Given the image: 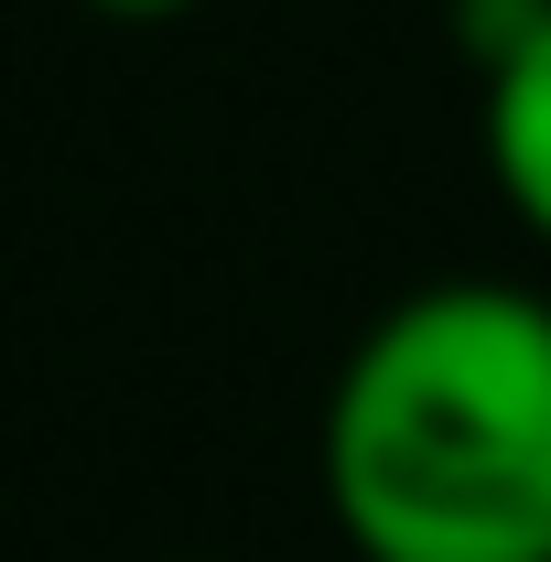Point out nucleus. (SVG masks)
Segmentation results:
<instances>
[{
	"label": "nucleus",
	"mask_w": 551,
	"mask_h": 562,
	"mask_svg": "<svg viewBox=\"0 0 551 562\" xmlns=\"http://www.w3.org/2000/svg\"><path fill=\"white\" fill-rule=\"evenodd\" d=\"M87 11H109V22H184L195 0H87Z\"/></svg>",
	"instance_id": "obj_3"
},
{
	"label": "nucleus",
	"mask_w": 551,
	"mask_h": 562,
	"mask_svg": "<svg viewBox=\"0 0 551 562\" xmlns=\"http://www.w3.org/2000/svg\"><path fill=\"white\" fill-rule=\"evenodd\" d=\"M325 508L357 562H551V303L421 281L336 368Z\"/></svg>",
	"instance_id": "obj_1"
},
{
	"label": "nucleus",
	"mask_w": 551,
	"mask_h": 562,
	"mask_svg": "<svg viewBox=\"0 0 551 562\" xmlns=\"http://www.w3.org/2000/svg\"><path fill=\"white\" fill-rule=\"evenodd\" d=\"M476 131H486V173H497L508 216L551 249V11L508 55L476 66Z\"/></svg>",
	"instance_id": "obj_2"
}]
</instances>
